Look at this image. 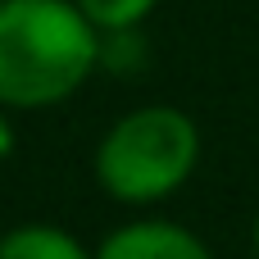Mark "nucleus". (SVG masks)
Listing matches in <instances>:
<instances>
[{
  "label": "nucleus",
  "mask_w": 259,
  "mask_h": 259,
  "mask_svg": "<svg viewBox=\"0 0 259 259\" xmlns=\"http://www.w3.org/2000/svg\"><path fill=\"white\" fill-rule=\"evenodd\" d=\"M105 59V32L73 0H0V105L50 109Z\"/></svg>",
  "instance_id": "nucleus-1"
},
{
  "label": "nucleus",
  "mask_w": 259,
  "mask_h": 259,
  "mask_svg": "<svg viewBox=\"0 0 259 259\" xmlns=\"http://www.w3.org/2000/svg\"><path fill=\"white\" fill-rule=\"evenodd\" d=\"M196 159H200L196 123L173 105H141L100 137L96 178L123 205H155L196 173Z\"/></svg>",
  "instance_id": "nucleus-2"
},
{
  "label": "nucleus",
  "mask_w": 259,
  "mask_h": 259,
  "mask_svg": "<svg viewBox=\"0 0 259 259\" xmlns=\"http://www.w3.org/2000/svg\"><path fill=\"white\" fill-rule=\"evenodd\" d=\"M96 259H214V250L191 228L146 219V223H127V228L109 232Z\"/></svg>",
  "instance_id": "nucleus-3"
},
{
  "label": "nucleus",
  "mask_w": 259,
  "mask_h": 259,
  "mask_svg": "<svg viewBox=\"0 0 259 259\" xmlns=\"http://www.w3.org/2000/svg\"><path fill=\"white\" fill-rule=\"evenodd\" d=\"M0 259H96L77 237L50 223H27L0 237Z\"/></svg>",
  "instance_id": "nucleus-4"
},
{
  "label": "nucleus",
  "mask_w": 259,
  "mask_h": 259,
  "mask_svg": "<svg viewBox=\"0 0 259 259\" xmlns=\"http://www.w3.org/2000/svg\"><path fill=\"white\" fill-rule=\"evenodd\" d=\"M73 5L109 36V32H132L137 23H146L159 0H73Z\"/></svg>",
  "instance_id": "nucleus-5"
},
{
  "label": "nucleus",
  "mask_w": 259,
  "mask_h": 259,
  "mask_svg": "<svg viewBox=\"0 0 259 259\" xmlns=\"http://www.w3.org/2000/svg\"><path fill=\"white\" fill-rule=\"evenodd\" d=\"M0 109H5V105H0ZM9 150H14V127H9V118L0 114V164L9 159Z\"/></svg>",
  "instance_id": "nucleus-6"
},
{
  "label": "nucleus",
  "mask_w": 259,
  "mask_h": 259,
  "mask_svg": "<svg viewBox=\"0 0 259 259\" xmlns=\"http://www.w3.org/2000/svg\"><path fill=\"white\" fill-rule=\"evenodd\" d=\"M255 255H259V219H255Z\"/></svg>",
  "instance_id": "nucleus-7"
}]
</instances>
